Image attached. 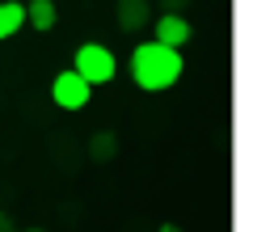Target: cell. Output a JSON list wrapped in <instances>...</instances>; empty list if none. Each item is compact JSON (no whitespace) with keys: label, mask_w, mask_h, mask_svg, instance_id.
I'll return each mask as SVG.
<instances>
[{"label":"cell","mask_w":253,"mask_h":232,"mask_svg":"<svg viewBox=\"0 0 253 232\" xmlns=\"http://www.w3.org/2000/svg\"><path fill=\"white\" fill-rule=\"evenodd\" d=\"M190 38H194L190 17H181V13H161V17H156V43L181 51V46H190Z\"/></svg>","instance_id":"4"},{"label":"cell","mask_w":253,"mask_h":232,"mask_svg":"<svg viewBox=\"0 0 253 232\" xmlns=\"http://www.w3.org/2000/svg\"><path fill=\"white\" fill-rule=\"evenodd\" d=\"M177 76H181V51L156 43V38H152V43H139L135 51H131V81H135L144 93L173 89Z\"/></svg>","instance_id":"1"},{"label":"cell","mask_w":253,"mask_h":232,"mask_svg":"<svg viewBox=\"0 0 253 232\" xmlns=\"http://www.w3.org/2000/svg\"><path fill=\"white\" fill-rule=\"evenodd\" d=\"M0 232H17V224H13V220H9L4 211H0Z\"/></svg>","instance_id":"10"},{"label":"cell","mask_w":253,"mask_h":232,"mask_svg":"<svg viewBox=\"0 0 253 232\" xmlns=\"http://www.w3.org/2000/svg\"><path fill=\"white\" fill-rule=\"evenodd\" d=\"M114 17H118V30L123 34H139L152 21V0H118Z\"/></svg>","instance_id":"5"},{"label":"cell","mask_w":253,"mask_h":232,"mask_svg":"<svg viewBox=\"0 0 253 232\" xmlns=\"http://www.w3.org/2000/svg\"><path fill=\"white\" fill-rule=\"evenodd\" d=\"M114 156H118V135L114 131H97L89 139V161L93 165H110Z\"/></svg>","instance_id":"6"},{"label":"cell","mask_w":253,"mask_h":232,"mask_svg":"<svg viewBox=\"0 0 253 232\" xmlns=\"http://www.w3.org/2000/svg\"><path fill=\"white\" fill-rule=\"evenodd\" d=\"M186 4H190V0H161V9H165V13H181Z\"/></svg>","instance_id":"9"},{"label":"cell","mask_w":253,"mask_h":232,"mask_svg":"<svg viewBox=\"0 0 253 232\" xmlns=\"http://www.w3.org/2000/svg\"><path fill=\"white\" fill-rule=\"evenodd\" d=\"M156 232H181V228H177V224H161V228H156Z\"/></svg>","instance_id":"11"},{"label":"cell","mask_w":253,"mask_h":232,"mask_svg":"<svg viewBox=\"0 0 253 232\" xmlns=\"http://www.w3.org/2000/svg\"><path fill=\"white\" fill-rule=\"evenodd\" d=\"M72 72H81V76H84L89 85H106V81H114L118 59H114V51H106L101 43H84L81 51H76Z\"/></svg>","instance_id":"2"},{"label":"cell","mask_w":253,"mask_h":232,"mask_svg":"<svg viewBox=\"0 0 253 232\" xmlns=\"http://www.w3.org/2000/svg\"><path fill=\"white\" fill-rule=\"evenodd\" d=\"M21 26H26V4L4 0V4H0V43H4V38H13Z\"/></svg>","instance_id":"7"},{"label":"cell","mask_w":253,"mask_h":232,"mask_svg":"<svg viewBox=\"0 0 253 232\" xmlns=\"http://www.w3.org/2000/svg\"><path fill=\"white\" fill-rule=\"evenodd\" d=\"M89 97H93V85L84 81L81 72H72V68L59 72V76L51 81V101L59 110H84V106H89Z\"/></svg>","instance_id":"3"},{"label":"cell","mask_w":253,"mask_h":232,"mask_svg":"<svg viewBox=\"0 0 253 232\" xmlns=\"http://www.w3.org/2000/svg\"><path fill=\"white\" fill-rule=\"evenodd\" d=\"M17 232H42V228H17Z\"/></svg>","instance_id":"12"},{"label":"cell","mask_w":253,"mask_h":232,"mask_svg":"<svg viewBox=\"0 0 253 232\" xmlns=\"http://www.w3.org/2000/svg\"><path fill=\"white\" fill-rule=\"evenodd\" d=\"M26 21L34 30H55V21H59L55 0H30V4H26Z\"/></svg>","instance_id":"8"}]
</instances>
